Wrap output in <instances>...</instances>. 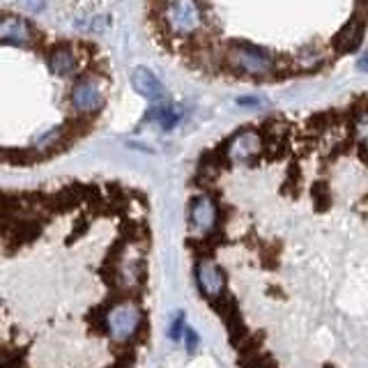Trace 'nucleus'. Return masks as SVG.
Returning a JSON list of instances; mask_svg holds the SVG:
<instances>
[{"label":"nucleus","instance_id":"obj_1","mask_svg":"<svg viewBox=\"0 0 368 368\" xmlns=\"http://www.w3.org/2000/svg\"><path fill=\"white\" fill-rule=\"evenodd\" d=\"M228 60L235 65L240 71L244 74H253V76H265V74H272L276 62L274 58L269 56V51L260 49L255 44H249V42H240L230 49L228 54Z\"/></svg>","mask_w":368,"mask_h":368},{"label":"nucleus","instance_id":"obj_2","mask_svg":"<svg viewBox=\"0 0 368 368\" xmlns=\"http://www.w3.org/2000/svg\"><path fill=\"white\" fill-rule=\"evenodd\" d=\"M141 311L134 301H120L106 313V327L111 336L117 341H127L136 334L138 325H141Z\"/></svg>","mask_w":368,"mask_h":368},{"label":"nucleus","instance_id":"obj_3","mask_svg":"<svg viewBox=\"0 0 368 368\" xmlns=\"http://www.w3.org/2000/svg\"><path fill=\"white\" fill-rule=\"evenodd\" d=\"M166 23L177 35H189L198 30L200 25V10L194 0H170L166 8Z\"/></svg>","mask_w":368,"mask_h":368},{"label":"nucleus","instance_id":"obj_4","mask_svg":"<svg viewBox=\"0 0 368 368\" xmlns=\"http://www.w3.org/2000/svg\"><path fill=\"white\" fill-rule=\"evenodd\" d=\"M102 104H104V92L100 88V83L92 81V78L76 81L74 90H71V106L78 113H95V111L102 108Z\"/></svg>","mask_w":368,"mask_h":368},{"label":"nucleus","instance_id":"obj_5","mask_svg":"<svg viewBox=\"0 0 368 368\" xmlns=\"http://www.w3.org/2000/svg\"><path fill=\"white\" fill-rule=\"evenodd\" d=\"M216 221V207L209 196H196L192 203V212H189V223L198 235H207Z\"/></svg>","mask_w":368,"mask_h":368},{"label":"nucleus","instance_id":"obj_6","mask_svg":"<svg viewBox=\"0 0 368 368\" xmlns=\"http://www.w3.org/2000/svg\"><path fill=\"white\" fill-rule=\"evenodd\" d=\"M131 85L141 97H146L148 102H161L166 90H163L161 81L157 78V74L148 67H134L131 71Z\"/></svg>","mask_w":368,"mask_h":368},{"label":"nucleus","instance_id":"obj_7","mask_svg":"<svg viewBox=\"0 0 368 368\" xmlns=\"http://www.w3.org/2000/svg\"><path fill=\"white\" fill-rule=\"evenodd\" d=\"M35 39L30 23L19 16H3L0 19V42L14 44V46H28Z\"/></svg>","mask_w":368,"mask_h":368},{"label":"nucleus","instance_id":"obj_8","mask_svg":"<svg viewBox=\"0 0 368 368\" xmlns=\"http://www.w3.org/2000/svg\"><path fill=\"white\" fill-rule=\"evenodd\" d=\"M196 281H198L200 292L209 299H219L223 292V272L214 262L200 260L196 267Z\"/></svg>","mask_w":368,"mask_h":368},{"label":"nucleus","instance_id":"obj_9","mask_svg":"<svg viewBox=\"0 0 368 368\" xmlns=\"http://www.w3.org/2000/svg\"><path fill=\"white\" fill-rule=\"evenodd\" d=\"M49 67L58 76H71L76 71V54L69 44H60L51 51L49 56Z\"/></svg>","mask_w":368,"mask_h":368},{"label":"nucleus","instance_id":"obj_10","mask_svg":"<svg viewBox=\"0 0 368 368\" xmlns=\"http://www.w3.org/2000/svg\"><path fill=\"white\" fill-rule=\"evenodd\" d=\"M258 150H260L258 134H253V131H242V134H238L230 141L228 157H233V159H249V157H253Z\"/></svg>","mask_w":368,"mask_h":368},{"label":"nucleus","instance_id":"obj_11","mask_svg":"<svg viewBox=\"0 0 368 368\" xmlns=\"http://www.w3.org/2000/svg\"><path fill=\"white\" fill-rule=\"evenodd\" d=\"M150 120H159L163 129H173L175 122L180 120V115H177L173 108H154L152 113H150Z\"/></svg>","mask_w":368,"mask_h":368},{"label":"nucleus","instance_id":"obj_12","mask_svg":"<svg viewBox=\"0 0 368 368\" xmlns=\"http://www.w3.org/2000/svg\"><path fill=\"white\" fill-rule=\"evenodd\" d=\"M62 138V129H51L49 134H44L42 138L37 141V148L39 150H51V148H56V143Z\"/></svg>","mask_w":368,"mask_h":368},{"label":"nucleus","instance_id":"obj_13","mask_svg":"<svg viewBox=\"0 0 368 368\" xmlns=\"http://www.w3.org/2000/svg\"><path fill=\"white\" fill-rule=\"evenodd\" d=\"M46 5H49V0H19V8L30 12V14H39V12H44Z\"/></svg>","mask_w":368,"mask_h":368},{"label":"nucleus","instance_id":"obj_14","mask_svg":"<svg viewBox=\"0 0 368 368\" xmlns=\"http://www.w3.org/2000/svg\"><path fill=\"white\" fill-rule=\"evenodd\" d=\"M182 336L187 338V347H189V352H192L194 347H196V343H198V336H196V332H194V330H187V327H184Z\"/></svg>","mask_w":368,"mask_h":368}]
</instances>
